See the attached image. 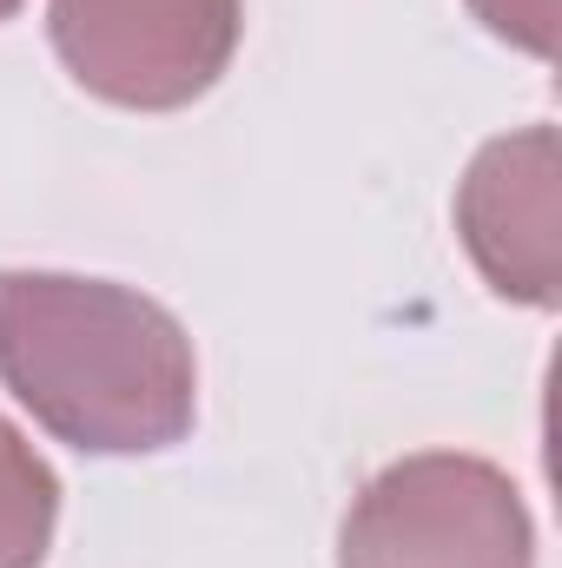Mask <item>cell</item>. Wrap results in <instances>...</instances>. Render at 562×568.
<instances>
[{"mask_svg":"<svg viewBox=\"0 0 562 568\" xmlns=\"http://www.w3.org/2000/svg\"><path fill=\"white\" fill-rule=\"evenodd\" d=\"M0 384L87 456H152L192 436L199 357L185 324L113 278L0 272Z\"/></svg>","mask_w":562,"mask_h":568,"instance_id":"cell-1","label":"cell"},{"mask_svg":"<svg viewBox=\"0 0 562 568\" xmlns=\"http://www.w3.org/2000/svg\"><path fill=\"white\" fill-rule=\"evenodd\" d=\"M338 568H536V523L510 469L470 449H418L358 489Z\"/></svg>","mask_w":562,"mask_h":568,"instance_id":"cell-2","label":"cell"},{"mask_svg":"<svg viewBox=\"0 0 562 568\" xmlns=\"http://www.w3.org/2000/svg\"><path fill=\"white\" fill-rule=\"evenodd\" d=\"M47 33L93 100L179 113L232 67L245 0H47Z\"/></svg>","mask_w":562,"mask_h":568,"instance_id":"cell-3","label":"cell"},{"mask_svg":"<svg viewBox=\"0 0 562 568\" xmlns=\"http://www.w3.org/2000/svg\"><path fill=\"white\" fill-rule=\"evenodd\" d=\"M456 239L483 284L510 304L550 311L562 284V152L556 126L490 140L456 185Z\"/></svg>","mask_w":562,"mask_h":568,"instance_id":"cell-4","label":"cell"},{"mask_svg":"<svg viewBox=\"0 0 562 568\" xmlns=\"http://www.w3.org/2000/svg\"><path fill=\"white\" fill-rule=\"evenodd\" d=\"M60 523L53 463L0 417V568H40Z\"/></svg>","mask_w":562,"mask_h":568,"instance_id":"cell-5","label":"cell"},{"mask_svg":"<svg viewBox=\"0 0 562 568\" xmlns=\"http://www.w3.org/2000/svg\"><path fill=\"white\" fill-rule=\"evenodd\" d=\"M470 13L496 40H510V47H523L536 60L556 53V0H470Z\"/></svg>","mask_w":562,"mask_h":568,"instance_id":"cell-6","label":"cell"},{"mask_svg":"<svg viewBox=\"0 0 562 568\" xmlns=\"http://www.w3.org/2000/svg\"><path fill=\"white\" fill-rule=\"evenodd\" d=\"M20 7H27V0H0V20H13V13H20Z\"/></svg>","mask_w":562,"mask_h":568,"instance_id":"cell-7","label":"cell"}]
</instances>
